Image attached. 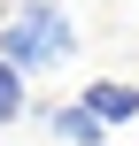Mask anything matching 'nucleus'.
Here are the masks:
<instances>
[{"mask_svg":"<svg viewBox=\"0 0 139 146\" xmlns=\"http://www.w3.org/2000/svg\"><path fill=\"white\" fill-rule=\"evenodd\" d=\"M39 123H46L62 146H101V139H108V131H101V123L77 108V100H62V108H39Z\"/></svg>","mask_w":139,"mask_h":146,"instance_id":"nucleus-3","label":"nucleus"},{"mask_svg":"<svg viewBox=\"0 0 139 146\" xmlns=\"http://www.w3.org/2000/svg\"><path fill=\"white\" fill-rule=\"evenodd\" d=\"M15 115H31V108H23V69L0 62V123H15Z\"/></svg>","mask_w":139,"mask_h":146,"instance_id":"nucleus-4","label":"nucleus"},{"mask_svg":"<svg viewBox=\"0 0 139 146\" xmlns=\"http://www.w3.org/2000/svg\"><path fill=\"white\" fill-rule=\"evenodd\" d=\"M77 108H85L101 131H116V123H139V85H132V77H93V85L77 92Z\"/></svg>","mask_w":139,"mask_h":146,"instance_id":"nucleus-2","label":"nucleus"},{"mask_svg":"<svg viewBox=\"0 0 139 146\" xmlns=\"http://www.w3.org/2000/svg\"><path fill=\"white\" fill-rule=\"evenodd\" d=\"M0 23H8V15H0Z\"/></svg>","mask_w":139,"mask_h":146,"instance_id":"nucleus-5","label":"nucleus"},{"mask_svg":"<svg viewBox=\"0 0 139 146\" xmlns=\"http://www.w3.org/2000/svg\"><path fill=\"white\" fill-rule=\"evenodd\" d=\"M77 54V15L62 8V0H23L8 23H0V62L8 69H62Z\"/></svg>","mask_w":139,"mask_h":146,"instance_id":"nucleus-1","label":"nucleus"}]
</instances>
